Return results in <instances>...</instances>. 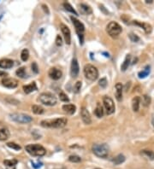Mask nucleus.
Returning <instances> with one entry per match:
<instances>
[{
  "mask_svg": "<svg viewBox=\"0 0 154 169\" xmlns=\"http://www.w3.org/2000/svg\"><path fill=\"white\" fill-rule=\"evenodd\" d=\"M92 149H93V152L100 158H106L109 154V148L105 144H93Z\"/></svg>",
  "mask_w": 154,
  "mask_h": 169,
  "instance_id": "nucleus-4",
  "label": "nucleus"
},
{
  "mask_svg": "<svg viewBox=\"0 0 154 169\" xmlns=\"http://www.w3.org/2000/svg\"><path fill=\"white\" fill-rule=\"evenodd\" d=\"M4 165H6L8 167H13V166L16 165L17 161L15 159H13V160H5V161H4Z\"/></svg>",
  "mask_w": 154,
  "mask_h": 169,
  "instance_id": "nucleus-34",
  "label": "nucleus"
},
{
  "mask_svg": "<svg viewBox=\"0 0 154 169\" xmlns=\"http://www.w3.org/2000/svg\"><path fill=\"white\" fill-rule=\"evenodd\" d=\"M7 75H8L7 73H5V72H4V71H1V70H0V77L6 78V76H7Z\"/></svg>",
  "mask_w": 154,
  "mask_h": 169,
  "instance_id": "nucleus-42",
  "label": "nucleus"
},
{
  "mask_svg": "<svg viewBox=\"0 0 154 169\" xmlns=\"http://www.w3.org/2000/svg\"><path fill=\"white\" fill-rule=\"evenodd\" d=\"M152 124H153V125L154 126V115H153V118H152Z\"/></svg>",
  "mask_w": 154,
  "mask_h": 169,
  "instance_id": "nucleus-44",
  "label": "nucleus"
},
{
  "mask_svg": "<svg viewBox=\"0 0 154 169\" xmlns=\"http://www.w3.org/2000/svg\"><path fill=\"white\" fill-rule=\"evenodd\" d=\"M139 103H140V97L139 96H134L132 99V108L134 112H138L139 109Z\"/></svg>",
  "mask_w": 154,
  "mask_h": 169,
  "instance_id": "nucleus-21",
  "label": "nucleus"
},
{
  "mask_svg": "<svg viewBox=\"0 0 154 169\" xmlns=\"http://www.w3.org/2000/svg\"><path fill=\"white\" fill-rule=\"evenodd\" d=\"M99 85L101 87H103V88L106 87V86H107V81H106V79H105V78L101 79V80L99 81Z\"/></svg>",
  "mask_w": 154,
  "mask_h": 169,
  "instance_id": "nucleus-38",
  "label": "nucleus"
},
{
  "mask_svg": "<svg viewBox=\"0 0 154 169\" xmlns=\"http://www.w3.org/2000/svg\"><path fill=\"white\" fill-rule=\"evenodd\" d=\"M10 118L13 120L21 124H27L33 120V118L31 116L28 115H24V114H12L10 115Z\"/></svg>",
  "mask_w": 154,
  "mask_h": 169,
  "instance_id": "nucleus-7",
  "label": "nucleus"
},
{
  "mask_svg": "<svg viewBox=\"0 0 154 169\" xmlns=\"http://www.w3.org/2000/svg\"><path fill=\"white\" fill-rule=\"evenodd\" d=\"M32 69H33V71L34 72V73H38L39 72V68H38V65H37L36 62H33V64H32Z\"/></svg>",
  "mask_w": 154,
  "mask_h": 169,
  "instance_id": "nucleus-41",
  "label": "nucleus"
},
{
  "mask_svg": "<svg viewBox=\"0 0 154 169\" xmlns=\"http://www.w3.org/2000/svg\"><path fill=\"white\" fill-rule=\"evenodd\" d=\"M7 146L8 147L11 148V149H15V150H20L21 149V146L19 145V144H15V143H8L7 144Z\"/></svg>",
  "mask_w": 154,
  "mask_h": 169,
  "instance_id": "nucleus-35",
  "label": "nucleus"
},
{
  "mask_svg": "<svg viewBox=\"0 0 154 169\" xmlns=\"http://www.w3.org/2000/svg\"><path fill=\"white\" fill-rule=\"evenodd\" d=\"M130 59H131V56H130V55H127V57H126V58H125L124 62H123V65L121 67L122 71H126V69L128 67L129 63H130Z\"/></svg>",
  "mask_w": 154,
  "mask_h": 169,
  "instance_id": "nucleus-25",
  "label": "nucleus"
},
{
  "mask_svg": "<svg viewBox=\"0 0 154 169\" xmlns=\"http://www.w3.org/2000/svg\"><path fill=\"white\" fill-rule=\"evenodd\" d=\"M32 110L35 115H42L44 113V109L41 106H39V105H33L32 106Z\"/></svg>",
  "mask_w": 154,
  "mask_h": 169,
  "instance_id": "nucleus-26",
  "label": "nucleus"
},
{
  "mask_svg": "<svg viewBox=\"0 0 154 169\" xmlns=\"http://www.w3.org/2000/svg\"><path fill=\"white\" fill-rule=\"evenodd\" d=\"M103 103H104V109L106 110L107 115H111L115 112V110H116L115 103L110 96H104Z\"/></svg>",
  "mask_w": 154,
  "mask_h": 169,
  "instance_id": "nucleus-8",
  "label": "nucleus"
},
{
  "mask_svg": "<svg viewBox=\"0 0 154 169\" xmlns=\"http://www.w3.org/2000/svg\"><path fill=\"white\" fill-rule=\"evenodd\" d=\"M16 75L19 76L20 78H24L25 75H26V72H25V68L22 67H20L16 70Z\"/></svg>",
  "mask_w": 154,
  "mask_h": 169,
  "instance_id": "nucleus-32",
  "label": "nucleus"
},
{
  "mask_svg": "<svg viewBox=\"0 0 154 169\" xmlns=\"http://www.w3.org/2000/svg\"><path fill=\"white\" fill-rule=\"evenodd\" d=\"M63 7L65 8V9L68 10V11H69V12H71V13H73L74 15H77V12L74 9V8L69 4V3H63Z\"/></svg>",
  "mask_w": 154,
  "mask_h": 169,
  "instance_id": "nucleus-31",
  "label": "nucleus"
},
{
  "mask_svg": "<svg viewBox=\"0 0 154 169\" xmlns=\"http://www.w3.org/2000/svg\"><path fill=\"white\" fill-rule=\"evenodd\" d=\"M71 20H72V22H73L74 26V28H75V30H76V32H77V33H78L80 38H81H81H83V33H84V31H85L84 25H83L79 20H77L76 18H74V16H71Z\"/></svg>",
  "mask_w": 154,
  "mask_h": 169,
  "instance_id": "nucleus-9",
  "label": "nucleus"
},
{
  "mask_svg": "<svg viewBox=\"0 0 154 169\" xmlns=\"http://www.w3.org/2000/svg\"><path fill=\"white\" fill-rule=\"evenodd\" d=\"M63 110L69 115H73L76 110V107L74 104H64L63 106Z\"/></svg>",
  "mask_w": 154,
  "mask_h": 169,
  "instance_id": "nucleus-19",
  "label": "nucleus"
},
{
  "mask_svg": "<svg viewBox=\"0 0 154 169\" xmlns=\"http://www.w3.org/2000/svg\"><path fill=\"white\" fill-rule=\"evenodd\" d=\"M124 161H125V157L123 155V154H118V156H116V157L112 160V162H114L115 164H117V165H119V164L123 163Z\"/></svg>",
  "mask_w": 154,
  "mask_h": 169,
  "instance_id": "nucleus-28",
  "label": "nucleus"
},
{
  "mask_svg": "<svg viewBox=\"0 0 154 169\" xmlns=\"http://www.w3.org/2000/svg\"><path fill=\"white\" fill-rule=\"evenodd\" d=\"M14 65V62L10 59H2L0 60V67L2 68H11Z\"/></svg>",
  "mask_w": 154,
  "mask_h": 169,
  "instance_id": "nucleus-17",
  "label": "nucleus"
},
{
  "mask_svg": "<svg viewBox=\"0 0 154 169\" xmlns=\"http://www.w3.org/2000/svg\"><path fill=\"white\" fill-rule=\"evenodd\" d=\"M68 123L66 118H58L54 120H44L41 121V125L44 127L51 128H62L64 127Z\"/></svg>",
  "mask_w": 154,
  "mask_h": 169,
  "instance_id": "nucleus-1",
  "label": "nucleus"
},
{
  "mask_svg": "<svg viewBox=\"0 0 154 169\" xmlns=\"http://www.w3.org/2000/svg\"><path fill=\"white\" fill-rule=\"evenodd\" d=\"M81 81H77L76 83H75V85L74 86V88H73V91L74 93H79L80 92V91H81Z\"/></svg>",
  "mask_w": 154,
  "mask_h": 169,
  "instance_id": "nucleus-33",
  "label": "nucleus"
},
{
  "mask_svg": "<svg viewBox=\"0 0 154 169\" xmlns=\"http://www.w3.org/2000/svg\"><path fill=\"white\" fill-rule=\"evenodd\" d=\"M116 98L118 101L123 99V86L121 83H118L116 85Z\"/></svg>",
  "mask_w": 154,
  "mask_h": 169,
  "instance_id": "nucleus-20",
  "label": "nucleus"
},
{
  "mask_svg": "<svg viewBox=\"0 0 154 169\" xmlns=\"http://www.w3.org/2000/svg\"><path fill=\"white\" fill-rule=\"evenodd\" d=\"M140 154L144 156L145 158L149 159V160H154V153L150 151V150H142L140 152Z\"/></svg>",
  "mask_w": 154,
  "mask_h": 169,
  "instance_id": "nucleus-24",
  "label": "nucleus"
},
{
  "mask_svg": "<svg viewBox=\"0 0 154 169\" xmlns=\"http://www.w3.org/2000/svg\"><path fill=\"white\" fill-rule=\"evenodd\" d=\"M41 166H42L41 163H39V164H34V163H33V167L35 168H40Z\"/></svg>",
  "mask_w": 154,
  "mask_h": 169,
  "instance_id": "nucleus-43",
  "label": "nucleus"
},
{
  "mask_svg": "<svg viewBox=\"0 0 154 169\" xmlns=\"http://www.w3.org/2000/svg\"><path fill=\"white\" fill-rule=\"evenodd\" d=\"M84 75L89 81H96L99 77V71L92 64H87L84 67Z\"/></svg>",
  "mask_w": 154,
  "mask_h": 169,
  "instance_id": "nucleus-5",
  "label": "nucleus"
},
{
  "mask_svg": "<svg viewBox=\"0 0 154 169\" xmlns=\"http://www.w3.org/2000/svg\"><path fill=\"white\" fill-rule=\"evenodd\" d=\"M94 114H95L96 116L99 118L103 117V115H104V110H103V107L101 106V104L99 103H97V106H96Z\"/></svg>",
  "mask_w": 154,
  "mask_h": 169,
  "instance_id": "nucleus-22",
  "label": "nucleus"
},
{
  "mask_svg": "<svg viewBox=\"0 0 154 169\" xmlns=\"http://www.w3.org/2000/svg\"><path fill=\"white\" fill-rule=\"evenodd\" d=\"M140 100H141V103H142V104H143L144 106H146V107L149 106V105H150V103H151V97L147 95L142 96V97L140 98Z\"/></svg>",
  "mask_w": 154,
  "mask_h": 169,
  "instance_id": "nucleus-27",
  "label": "nucleus"
},
{
  "mask_svg": "<svg viewBox=\"0 0 154 169\" xmlns=\"http://www.w3.org/2000/svg\"><path fill=\"white\" fill-rule=\"evenodd\" d=\"M49 76L51 77V79L54 80V81H58L61 77H62V71L57 68V67H51L49 70Z\"/></svg>",
  "mask_w": 154,
  "mask_h": 169,
  "instance_id": "nucleus-14",
  "label": "nucleus"
},
{
  "mask_svg": "<svg viewBox=\"0 0 154 169\" xmlns=\"http://www.w3.org/2000/svg\"><path fill=\"white\" fill-rule=\"evenodd\" d=\"M26 151L34 156H43L46 153V150L42 145L40 144H28L25 147Z\"/></svg>",
  "mask_w": 154,
  "mask_h": 169,
  "instance_id": "nucleus-2",
  "label": "nucleus"
},
{
  "mask_svg": "<svg viewBox=\"0 0 154 169\" xmlns=\"http://www.w3.org/2000/svg\"><path fill=\"white\" fill-rule=\"evenodd\" d=\"M29 57V51L27 49L22 50V53H21V58L23 62H26Z\"/></svg>",
  "mask_w": 154,
  "mask_h": 169,
  "instance_id": "nucleus-30",
  "label": "nucleus"
},
{
  "mask_svg": "<svg viewBox=\"0 0 154 169\" xmlns=\"http://www.w3.org/2000/svg\"><path fill=\"white\" fill-rule=\"evenodd\" d=\"M9 137V132L8 128L3 123L0 122V141L7 140Z\"/></svg>",
  "mask_w": 154,
  "mask_h": 169,
  "instance_id": "nucleus-15",
  "label": "nucleus"
},
{
  "mask_svg": "<svg viewBox=\"0 0 154 169\" xmlns=\"http://www.w3.org/2000/svg\"><path fill=\"white\" fill-rule=\"evenodd\" d=\"M147 3H153V1H152V0H150V1L147 0Z\"/></svg>",
  "mask_w": 154,
  "mask_h": 169,
  "instance_id": "nucleus-45",
  "label": "nucleus"
},
{
  "mask_svg": "<svg viewBox=\"0 0 154 169\" xmlns=\"http://www.w3.org/2000/svg\"><path fill=\"white\" fill-rule=\"evenodd\" d=\"M39 101L41 103L47 106H54L58 103L57 97L50 92H44L41 93L39 97Z\"/></svg>",
  "mask_w": 154,
  "mask_h": 169,
  "instance_id": "nucleus-3",
  "label": "nucleus"
},
{
  "mask_svg": "<svg viewBox=\"0 0 154 169\" xmlns=\"http://www.w3.org/2000/svg\"><path fill=\"white\" fill-rule=\"evenodd\" d=\"M23 90H24V92L27 93V94H29L31 92L37 90V86L35 82H32L29 85H27V86H23Z\"/></svg>",
  "mask_w": 154,
  "mask_h": 169,
  "instance_id": "nucleus-18",
  "label": "nucleus"
},
{
  "mask_svg": "<svg viewBox=\"0 0 154 169\" xmlns=\"http://www.w3.org/2000/svg\"><path fill=\"white\" fill-rule=\"evenodd\" d=\"M129 38H130V39L132 40L133 42H138L139 40V38L137 35L134 34V33H130L129 34Z\"/></svg>",
  "mask_w": 154,
  "mask_h": 169,
  "instance_id": "nucleus-39",
  "label": "nucleus"
},
{
  "mask_svg": "<svg viewBox=\"0 0 154 169\" xmlns=\"http://www.w3.org/2000/svg\"><path fill=\"white\" fill-rule=\"evenodd\" d=\"M60 28H61L62 33L63 34V37H64V39H65V43L67 44H70V43H71V33H70L69 28L64 24H61Z\"/></svg>",
  "mask_w": 154,
  "mask_h": 169,
  "instance_id": "nucleus-10",
  "label": "nucleus"
},
{
  "mask_svg": "<svg viewBox=\"0 0 154 169\" xmlns=\"http://www.w3.org/2000/svg\"><path fill=\"white\" fill-rule=\"evenodd\" d=\"M2 84L8 88H15L18 85V81L13 78H4L2 80Z\"/></svg>",
  "mask_w": 154,
  "mask_h": 169,
  "instance_id": "nucleus-11",
  "label": "nucleus"
},
{
  "mask_svg": "<svg viewBox=\"0 0 154 169\" xmlns=\"http://www.w3.org/2000/svg\"><path fill=\"white\" fill-rule=\"evenodd\" d=\"M106 31L111 37H118L122 33V27L117 22H110L106 27Z\"/></svg>",
  "mask_w": 154,
  "mask_h": 169,
  "instance_id": "nucleus-6",
  "label": "nucleus"
},
{
  "mask_svg": "<svg viewBox=\"0 0 154 169\" xmlns=\"http://www.w3.org/2000/svg\"><path fill=\"white\" fill-rule=\"evenodd\" d=\"M63 44V42H62V38L60 37V35H58L57 38H56V44L58 45V46H61Z\"/></svg>",
  "mask_w": 154,
  "mask_h": 169,
  "instance_id": "nucleus-40",
  "label": "nucleus"
},
{
  "mask_svg": "<svg viewBox=\"0 0 154 169\" xmlns=\"http://www.w3.org/2000/svg\"><path fill=\"white\" fill-rule=\"evenodd\" d=\"M149 74H150V67H147L143 71L139 72L138 75H139V79H144V78H146Z\"/></svg>",
  "mask_w": 154,
  "mask_h": 169,
  "instance_id": "nucleus-29",
  "label": "nucleus"
},
{
  "mask_svg": "<svg viewBox=\"0 0 154 169\" xmlns=\"http://www.w3.org/2000/svg\"><path fill=\"white\" fill-rule=\"evenodd\" d=\"M59 98H60V100L63 101V102H69V101L68 96H67L64 92H60V93H59Z\"/></svg>",
  "mask_w": 154,
  "mask_h": 169,
  "instance_id": "nucleus-37",
  "label": "nucleus"
},
{
  "mask_svg": "<svg viewBox=\"0 0 154 169\" xmlns=\"http://www.w3.org/2000/svg\"><path fill=\"white\" fill-rule=\"evenodd\" d=\"M79 71H80V67H79V64L77 62V59L74 58L71 62V67H70V74L73 78H76L79 74Z\"/></svg>",
  "mask_w": 154,
  "mask_h": 169,
  "instance_id": "nucleus-12",
  "label": "nucleus"
},
{
  "mask_svg": "<svg viewBox=\"0 0 154 169\" xmlns=\"http://www.w3.org/2000/svg\"><path fill=\"white\" fill-rule=\"evenodd\" d=\"M134 25H136V26H139L140 28H142L144 31L146 32V33H150L151 32H152V26L150 25V24H148V23H145V22H137V21H134V22H133Z\"/></svg>",
  "mask_w": 154,
  "mask_h": 169,
  "instance_id": "nucleus-16",
  "label": "nucleus"
},
{
  "mask_svg": "<svg viewBox=\"0 0 154 169\" xmlns=\"http://www.w3.org/2000/svg\"><path fill=\"white\" fill-rule=\"evenodd\" d=\"M69 161L71 162H80L81 161V157L78 155H70L69 157Z\"/></svg>",
  "mask_w": 154,
  "mask_h": 169,
  "instance_id": "nucleus-36",
  "label": "nucleus"
},
{
  "mask_svg": "<svg viewBox=\"0 0 154 169\" xmlns=\"http://www.w3.org/2000/svg\"><path fill=\"white\" fill-rule=\"evenodd\" d=\"M80 9H81V12H82L83 14H85V15L92 14V12H93V10H92V9L90 8V6H88L87 4H81V5H80Z\"/></svg>",
  "mask_w": 154,
  "mask_h": 169,
  "instance_id": "nucleus-23",
  "label": "nucleus"
},
{
  "mask_svg": "<svg viewBox=\"0 0 154 169\" xmlns=\"http://www.w3.org/2000/svg\"><path fill=\"white\" fill-rule=\"evenodd\" d=\"M81 119L83 120V122L87 125H89L91 124L92 122V119H91V115H90V113L88 112V110L85 108L83 107L81 109Z\"/></svg>",
  "mask_w": 154,
  "mask_h": 169,
  "instance_id": "nucleus-13",
  "label": "nucleus"
}]
</instances>
